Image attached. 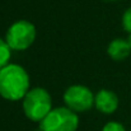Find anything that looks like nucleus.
<instances>
[{
    "label": "nucleus",
    "instance_id": "1",
    "mask_svg": "<svg viewBox=\"0 0 131 131\" xmlns=\"http://www.w3.org/2000/svg\"><path fill=\"white\" fill-rule=\"evenodd\" d=\"M29 75L27 70L14 62H9L0 70V95L12 102L23 101L29 92Z\"/></svg>",
    "mask_w": 131,
    "mask_h": 131
},
{
    "label": "nucleus",
    "instance_id": "2",
    "mask_svg": "<svg viewBox=\"0 0 131 131\" xmlns=\"http://www.w3.org/2000/svg\"><path fill=\"white\" fill-rule=\"evenodd\" d=\"M26 117L32 122H41L52 110V99L45 88H32L22 101Z\"/></svg>",
    "mask_w": 131,
    "mask_h": 131
},
{
    "label": "nucleus",
    "instance_id": "3",
    "mask_svg": "<svg viewBox=\"0 0 131 131\" xmlns=\"http://www.w3.org/2000/svg\"><path fill=\"white\" fill-rule=\"evenodd\" d=\"M79 116L68 107H56L40 122L41 131H77Z\"/></svg>",
    "mask_w": 131,
    "mask_h": 131
},
{
    "label": "nucleus",
    "instance_id": "4",
    "mask_svg": "<svg viewBox=\"0 0 131 131\" xmlns=\"http://www.w3.org/2000/svg\"><path fill=\"white\" fill-rule=\"evenodd\" d=\"M36 27L26 19L14 22L5 33V41L12 51H24L36 41Z\"/></svg>",
    "mask_w": 131,
    "mask_h": 131
},
{
    "label": "nucleus",
    "instance_id": "5",
    "mask_svg": "<svg viewBox=\"0 0 131 131\" xmlns=\"http://www.w3.org/2000/svg\"><path fill=\"white\" fill-rule=\"evenodd\" d=\"M94 98L95 95L93 92L85 85L74 84L70 85L64 93V103L65 107L70 108L74 112H85L94 107Z\"/></svg>",
    "mask_w": 131,
    "mask_h": 131
},
{
    "label": "nucleus",
    "instance_id": "6",
    "mask_svg": "<svg viewBox=\"0 0 131 131\" xmlns=\"http://www.w3.org/2000/svg\"><path fill=\"white\" fill-rule=\"evenodd\" d=\"M118 97L113 90L110 89H101L95 93L94 98V107L103 115H112L118 108Z\"/></svg>",
    "mask_w": 131,
    "mask_h": 131
},
{
    "label": "nucleus",
    "instance_id": "7",
    "mask_svg": "<svg viewBox=\"0 0 131 131\" xmlns=\"http://www.w3.org/2000/svg\"><path fill=\"white\" fill-rule=\"evenodd\" d=\"M107 53L113 61H122L131 55V46L129 40L125 38H115L112 40L108 47Z\"/></svg>",
    "mask_w": 131,
    "mask_h": 131
},
{
    "label": "nucleus",
    "instance_id": "8",
    "mask_svg": "<svg viewBox=\"0 0 131 131\" xmlns=\"http://www.w3.org/2000/svg\"><path fill=\"white\" fill-rule=\"evenodd\" d=\"M10 57H12V48L8 46L5 40L0 38V70L10 62Z\"/></svg>",
    "mask_w": 131,
    "mask_h": 131
},
{
    "label": "nucleus",
    "instance_id": "9",
    "mask_svg": "<svg viewBox=\"0 0 131 131\" xmlns=\"http://www.w3.org/2000/svg\"><path fill=\"white\" fill-rule=\"evenodd\" d=\"M121 23H122V28L131 35V6L127 8L125 10V13L122 14V19H121Z\"/></svg>",
    "mask_w": 131,
    "mask_h": 131
},
{
    "label": "nucleus",
    "instance_id": "10",
    "mask_svg": "<svg viewBox=\"0 0 131 131\" xmlns=\"http://www.w3.org/2000/svg\"><path fill=\"white\" fill-rule=\"evenodd\" d=\"M102 131H126L125 126L121 124V122H117V121H110L107 122L103 127Z\"/></svg>",
    "mask_w": 131,
    "mask_h": 131
},
{
    "label": "nucleus",
    "instance_id": "11",
    "mask_svg": "<svg viewBox=\"0 0 131 131\" xmlns=\"http://www.w3.org/2000/svg\"><path fill=\"white\" fill-rule=\"evenodd\" d=\"M127 40H129V42H130V46H131V35H129V38H127Z\"/></svg>",
    "mask_w": 131,
    "mask_h": 131
},
{
    "label": "nucleus",
    "instance_id": "12",
    "mask_svg": "<svg viewBox=\"0 0 131 131\" xmlns=\"http://www.w3.org/2000/svg\"><path fill=\"white\" fill-rule=\"evenodd\" d=\"M108 1H113V0H108Z\"/></svg>",
    "mask_w": 131,
    "mask_h": 131
},
{
    "label": "nucleus",
    "instance_id": "13",
    "mask_svg": "<svg viewBox=\"0 0 131 131\" xmlns=\"http://www.w3.org/2000/svg\"><path fill=\"white\" fill-rule=\"evenodd\" d=\"M38 131H41V130H38Z\"/></svg>",
    "mask_w": 131,
    "mask_h": 131
}]
</instances>
